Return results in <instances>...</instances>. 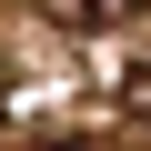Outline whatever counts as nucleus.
I'll list each match as a JSON object with an SVG mask.
<instances>
[{
    "label": "nucleus",
    "mask_w": 151,
    "mask_h": 151,
    "mask_svg": "<svg viewBox=\"0 0 151 151\" xmlns=\"http://www.w3.org/2000/svg\"><path fill=\"white\" fill-rule=\"evenodd\" d=\"M60 20H111V10H131V0H50Z\"/></svg>",
    "instance_id": "1"
}]
</instances>
